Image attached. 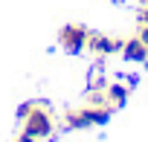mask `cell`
Here are the masks:
<instances>
[{
    "label": "cell",
    "instance_id": "6da1fadb",
    "mask_svg": "<svg viewBox=\"0 0 148 142\" xmlns=\"http://www.w3.org/2000/svg\"><path fill=\"white\" fill-rule=\"evenodd\" d=\"M110 119V107H84L76 113H67L70 128H87V125H105Z\"/></svg>",
    "mask_w": 148,
    "mask_h": 142
},
{
    "label": "cell",
    "instance_id": "7a4b0ae2",
    "mask_svg": "<svg viewBox=\"0 0 148 142\" xmlns=\"http://www.w3.org/2000/svg\"><path fill=\"white\" fill-rule=\"evenodd\" d=\"M26 133H32L35 139H44V136L52 133V119H49V113L44 110V104H38V107L26 116Z\"/></svg>",
    "mask_w": 148,
    "mask_h": 142
},
{
    "label": "cell",
    "instance_id": "3957f363",
    "mask_svg": "<svg viewBox=\"0 0 148 142\" xmlns=\"http://www.w3.org/2000/svg\"><path fill=\"white\" fill-rule=\"evenodd\" d=\"M87 38H90L87 29H84V26H76V23H70V26L61 29V44H64V49L73 52V55L82 52V49L87 46Z\"/></svg>",
    "mask_w": 148,
    "mask_h": 142
},
{
    "label": "cell",
    "instance_id": "277c9868",
    "mask_svg": "<svg viewBox=\"0 0 148 142\" xmlns=\"http://www.w3.org/2000/svg\"><path fill=\"white\" fill-rule=\"evenodd\" d=\"M87 46H90L93 52H99V55H110V52H119V49H122V41L105 38V35H90V38H87Z\"/></svg>",
    "mask_w": 148,
    "mask_h": 142
},
{
    "label": "cell",
    "instance_id": "5b68a950",
    "mask_svg": "<svg viewBox=\"0 0 148 142\" xmlns=\"http://www.w3.org/2000/svg\"><path fill=\"white\" fill-rule=\"evenodd\" d=\"M122 55H125V61H148V46L139 38H131L122 44Z\"/></svg>",
    "mask_w": 148,
    "mask_h": 142
},
{
    "label": "cell",
    "instance_id": "8992f818",
    "mask_svg": "<svg viewBox=\"0 0 148 142\" xmlns=\"http://www.w3.org/2000/svg\"><path fill=\"white\" fill-rule=\"evenodd\" d=\"M125 99H128V87L125 84H108V102H113V104H125Z\"/></svg>",
    "mask_w": 148,
    "mask_h": 142
},
{
    "label": "cell",
    "instance_id": "52a82bcc",
    "mask_svg": "<svg viewBox=\"0 0 148 142\" xmlns=\"http://www.w3.org/2000/svg\"><path fill=\"white\" fill-rule=\"evenodd\" d=\"M35 107H38L35 102H26V104H21V110H18V113H21V119H26V116H29V113H32Z\"/></svg>",
    "mask_w": 148,
    "mask_h": 142
},
{
    "label": "cell",
    "instance_id": "ba28073f",
    "mask_svg": "<svg viewBox=\"0 0 148 142\" xmlns=\"http://www.w3.org/2000/svg\"><path fill=\"white\" fill-rule=\"evenodd\" d=\"M139 41L148 46V23H142V29H139Z\"/></svg>",
    "mask_w": 148,
    "mask_h": 142
},
{
    "label": "cell",
    "instance_id": "9c48e42d",
    "mask_svg": "<svg viewBox=\"0 0 148 142\" xmlns=\"http://www.w3.org/2000/svg\"><path fill=\"white\" fill-rule=\"evenodd\" d=\"M18 142H35V136H32V133H23V136H21Z\"/></svg>",
    "mask_w": 148,
    "mask_h": 142
},
{
    "label": "cell",
    "instance_id": "30bf717a",
    "mask_svg": "<svg viewBox=\"0 0 148 142\" xmlns=\"http://www.w3.org/2000/svg\"><path fill=\"white\" fill-rule=\"evenodd\" d=\"M139 20H142V23H148V9H142V12H139Z\"/></svg>",
    "mask_w": 148,
    "mask_h": 142
}]
</instances>
